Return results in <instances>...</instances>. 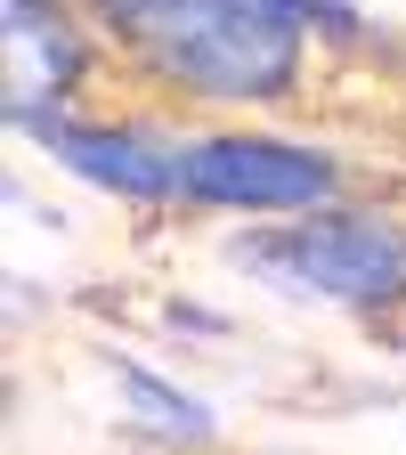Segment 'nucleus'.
<instances>
[{"label": "nucleus", "instance_id": "f257e3e1", "mask_svg": "<svg viewBox=\"0 0 406 455\" xmlns=\"http://www.w3.org/2000/svg\"><path fill=\"white\" fill-rule=\"evenodd\" d=\"M147 98L260 114L309 90L317 33L284 0H82Z\"/></svg>", "mask_w": 406, "mask_h": 455}, {"label": "nucleus", "instance_id": "f03ea898", "mask_svg": "<svg viewBox=\"0 0 406 455\" xmlns=\"http://www.w3.org/2000/svg\"><path fill=\"white\" fill-rule=\"evenodd\" d=\"M227 260L260 284H276L284 301H325V309H350L374 325H390L406 309V212H390V204L341 196L284 228L236 236Z\"/></svg>", "mask_w": 406, "mask_h": 455}, {"label": "nucleus", "instance_id": "7ed1b4c3", "mask_svg": "<svg viewBox=\"0 0 406 455\" xmlns=\"http://www.w3.org/2000/svg\"><path fill=\"white\" fill-rule=\"evenodd\" d=\"M350 196V163L276 131H179V212L301 220Z\"/></svg>", "mask_w": 406, "mask_h": 455}, {"label": "nucleus", "instance_id": "20e7f679", "mask_svg": "<svg viewBox=\"0 0 406 455\" xmlns=\"http://www.w3.org/2000/svg\"><path fill=\"white\" fill-rule=\"evenodd\" d=\"M0 57H9L0 106H9L17 131H33L41 114H66L90 90L106 33L90 25L82 0H0Z\"/></svg>", "mask_w": 406, "mask_h": 455}, {"label": "nucleus", "instance_id": "39448f33", "mask_svg": "<svg viewBox=\"0 0 406 455\" xmlns=\"http://www.w3.org/2000/svg\"><path fill=\"white\" fill-rule=\"evenodd\" d=\"M41 139L49 163H66L74 180L123 196V204H147V212H179V131L163 123H114V114H41L25 131Z\"/></svg>", "mask_w": 406, "mask_h": 455}, {"label": "nucleus", "instance_id": "423d86ee", "mask_svg": "<svg viewBox=\"0 0 406 455\" xmlns=\"http://www.w3.org/2000/svg\"><path fill=\"white\" fill-rule=\"evenodd\" d=\"M114 390L139 407V423H147V431H171V439H211V407H203V398H187V390H171L163 374H147V366H131V358H114Z\"/></svg>", "mask_w": 406, "mask_h": 455}, {"label": "nucleus", "instance_id": "0eeeda50", "mask_svg": "<svg viewBox=\"0 0 406 455\" xmlns=\"http://www.w3.org/2000/svg\"><path fill=\"white\" fill-rule=\"evenodd\" d=\"M390 350H398V358H406V309H398V317H390Z\"/></svg>", "mask_w": 406, "mask_h": 455}]
</instances>
